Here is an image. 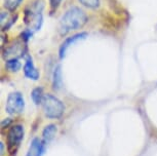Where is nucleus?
Wrapping results in <instances>:
<instances>
[{
  "mask_svg": "<svg viewBox=\"0 0 157 156\" xmlns=\"http://www.w3.org/2000/svg\"><path fill=\"white\" fill-rule=\"evenodd\" d=\"M87 22V17L83 10L78 7H72L62 16L59 23L60 34L64 35L73 30L83 27Z\"/></svg>",
  "mask_w": 157,
  "mask_h": 156,
  "instance_id": "obj_1",
  "label": "nucleus"
},
{
  "mask_svg": "<svg viewBox=\"0 0 157 156\" xmlns=\"http://www.w3.org/2000/svg\"><path fill=\"white\" fill-rule=\"evenodd\" d=\"M24 138V127L21 124L13 125L7 132V148L11 155L16 154Z\"/></svg>",
  "mask_w": 157,
  "mask_h": 156,
  "instance_id": "obj_3",
  "label": "nucleus"
},
{
  "mask_svg": "<svg viewBox=\"0 0 157 156\" xmlns=\"http://www.w3.org/2000/svg\"><path fill=\"white\" fill-rule=\"evenodd\" d=\"M24 52V44L23 42H19V41H16L14 43H13L10 48H7L5 49L3 57L6 59V60H13V59H17V57L22 55Z\"/></svg>",
  "mask_w": 157,
  "mask_h": 156,
  "instance_id": "obj_5",
  "label": "nucleus"
},
{
  "mask_svg": "<svg viewBox=\"0 0 157 156\" xmlns=\"http://www.w3.org/2000/svg\"><path fill=\"white\" fill-rule=\"evenodd\" d=\"M52 86L55 89H60L62 85V72H61V67L57 66L54 71V76H52Z\"/></svg>",
  "mask_w": 157,
  "mask_h": 156,
  "instance_id": "obj_11",
  "label": "nucleus"
},
{
  "mask_svg": "<svg viewBox=\"0 0 157 156\" xmlns=\"http://www.w3.org/2000/svg\"><path fill=\"white\" fill-rule=\"evenodd\" d=\"M1 154H3V143H1Z\"/></svg>",
  "mask_w": 157,
  "mask_h": 156,
  "instance_id": "obj_17",
  "label": "nucleus"
},
{
  "mask_svg": "<svg viewBox=\"0 0 157 156\" xmlns=\"http://www.w3.org/2000/svg\"><path fill=\"white\" fill-rule=\"evenodd\" d=\"M86 33H79V34H76V35H73L69 38H67L66 40L62 43L61 48H60V58L63 59L65 55H66V52L68 51V48H70L72 44L75 42V41L79 40V39H83V38L86 37Z\"/></svg>",
  "mask_w": 157,
  "mask_h": 156,
  "instance_id": "obj_6",
  "label": "nucleus"
},
{
  "mask_svg": "<svg viewBox=\"0 0 157 156\" xmlns=\"http://www.w3.org/2000/svg\"><path fill=\"white\" fill-rule=\"evenodd\" d=\"M43 152H44V144L39 139L35 138L31 142L30 147H29L27 156H42Z\"/></svg>",
  "mask_w": 157,
  "mask_h": 156,
  "instance_id": "obj_7",
  "label": "nucleus"
},
{
  "mask_svg": "<svg viewBox=\"0 0 157 156\" xmlns=\"http://www.w3.org/2000/svg\"><path fill=\"white\" fill-rule=\"evenodd\" d=\"M24 108H25V101L22 96V93L19 92H14L8 95L6 100V109L7 113L11 115H17L23 112Z\"/></svg>",
  "mask_w": 157,
  "mask_h": 156,
  "instance_id": "obj_4",
  "label": "nucleus"
},
{
  "mask_svg": "<svg viewBox=\"0 0 157 156\" xmlns=\"http://www.w3.org/2000/svg\"><path fill=\"white\" fill-rule=\"evenodd\" d=\"M41 105H42L44 114L48 118H60L64 113L63 103L52 95H44Z\"/></svg>",
  "mask_w": 157,
  "mask_h": 156,
  "instance_id": "obj_2",
  "label": "nucleus"
},
{
  "mask_svg": "<svg viewBox=\"0 0 157 156\" xmlns=\"http://www.w3.org/2000/svg\"><path fill=\"white\" fill-rule=\"evenodd\" d=\"M6 68L11 72H17L19 71L21 68V63L19 62L17 59H13V60H8L6 61V64H5Z\"/></svg>",
  "mask_w": 157,
  "mask_h": 156,
  "instance_id": "obj_13",
  "label": "nucleus"
},
{
  "mask_svg": "<svg viewBox=\"0 0 157 156\" xmlns=\"http://www.w3.org/2000/svg\"><path fill=\"white\" fill-rule=\"evenodd\" d=\"M62 0H50V10L52 11H55L59 7Z\"/></svg>",
  "mask_w": 157,
  "mask_h": 156,
  "instance_id": "obj_16",
  "label": "nucleus"
},
{
  "mask_svg": "<svg viewBox=\"0 0 157 156\" xmlns=\"http://www.w3.org/2000/svg\"><path fill=\"white\" fill-rule=\"evenodd\" d=\"M81 4L90 8H97L100 5V0H79Z\"/></svg>",
  "mask_w": 157,
  "mask_h": 156,
  "instance_id": "obj_15",
  "label": "nucleus"
},
{
  "mask_svg": "<svg viewBox=\"0 0 157 156\" xmlns=\"http://www.w3.org/2000/svg\"><path fill=\"white\" fill-rule=\"evenodd\" d=\"M24 73H25V75L27 76L28 78L33 79V80H37V79L39 78V72L35 68L31 59H29V60H27V62H26L25 66H24Z\"/></svg>",
  "mask_w": 157,
  "mask_h": 156,
  "instance_id": "obj_8",
  "label": "nucleus"
},
{
  "mask_svg": "<svg viewBox=\"0 0 157 156\" xmlns=\"http://www.w3.org/2000/svg\"><path fill=\"white\" fill-rule=\"evenodd\" d=\"M56 134H57V126L55 124H49L45 126V128L42 131V137L45 143H49L50 141L55 138Z\"/></svg>",
  "mask_w": 157,
  "mask_h": 156,
  "instance_id": "obj_9",
  "label": "nucleus"
},
{
  "mask_svg": "<svg viewBox=\"0 0 157 156\" xmlns=\"http://www.w3.org/2000/svg\"><path fill=\"white\" fill-rule=\"evenodd\" d=\"M32 100L35 103V105H39L42 104L43 98H44V93H43V89L41 87H37L33 89V92L31 93Z\"/></svg>",
  "mask_w": 157,
  "mask_h": 156,
  "instance_id": "obj_12",
  "label": "nucleus"
},
{
  "mask_svg": "<svg viewBox=\"0 0 157 156\" xmlns=\"http://www.w3.org/2000/svg\"><path fill=\"white\" fill-rule=\"evenodd\" d=\"M14 22H16V21H14L13 14H11L10 13H1V28H2V30L8 29Z\"/></svg>",
  "mask_w": 157,
  "mask_h": 156,
  "instance_id": "obj_10",
  "label": "nucleus"
},
{
  "mask_svg": "<svg viewBox=\"0 0 157 156\" xmlns=\"http://www.w3.org/2000/svg\"><path fill=\"white\" fill-rule=\"evenodd\" d=\"M22 2V0H3L4 6L7 8L8 10H14L19 6L20 3Z\"/></svg>",
  "mask_w": 157,
  "mask_h": 156,
  "instance_id": "obj_14",
  "label": "nucleus"
}]
</instances>
